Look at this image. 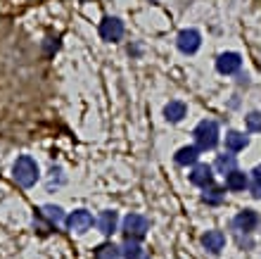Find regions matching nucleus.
<instances>
[{"label":"nucleus","mask_w":261,"mask_h":259,"mask_svg":"<svg viewBox=\"0 0 261 259\" xmlns=\"http://www.w3.org/2000/svg\"><path fill=\"white\" fill-rule=\"evenodd\" d=\"M12 178H14V183L21 185V188L36 185V181L41 178V171H38V164H36L34 157H29V155L17 157V162L12 164Z\"/></svg>","instance_id":"obj_1"},{"label":"nucleus","mask_w":261,"mask_h":259,"mask_svg":"<svg viewBox=\"0 0 261 259\" xmlns=\"http://www.w3.org/2000/svg\"><path fill=\"white\" fill-rule=\"evenodd\" d=\"M195 143H197L199 150H212L219 143V124L212 122V119H204L195 126Z\"/></svg>","instance_id":"obj_2"},{"label":"nucleus","mask_w":261,"mask_h":259,"mask_svg":"<svg viewBox=\"0 0 261 259\" xmlns=\"http://www.w3.org/2000/svg\"><path fill=\"white\" fill-rule=\"evenodd\" d=\"M121 231H124L126 238L130 240H140L147 236V231H150V221L143 217V214H128V217L124 219V224H121Z\"/></svg>","instance_id":"obj_3"},{"label":"nucleus","mask_w":261,"mask_h":259,"mask_svg":"<svg viewBox=\"0 0 261 259\" xmlns=\"http://www.w3.org/2000/svg\"><path fill=\"white\" fill-rule=\"evenodd\" d=\"M176 45H178L180 53L193 55V53H197L199 45H202V36H199L197 29H183L178 34V38H176Z\"/></svg>","instance_id":"obj_4"},{"label":"nucleus","mask_w":261,"mask_h":259,"mask_svg":"<svg viewBox=\"0 0 261 259\" xmlns=\"http://www.w3.org/2000/svg\"><path fill=\"white\" fill-rule=\"evenodd\" d=\"M67 228L69 231H74V233H86L93 226V214H90L88 209H76V211H71L67 217Z\"/></svg>","instance_id":"obj_5"},{"label":"nucleus","mask_w":261,"mask_h":259,"mask_svg":"<svg viewBox=\"0 0 261 259\" xmlns=\"http://www.w3.org/2000/svg\"><path fill=\"white\" fill-rule=\"evenodd\" d=\"M100 36H102V41H121V36H124V21L117 19V17H105L102 24H100Z\"/></svg>","instance_id":"obj_6"},{"label":"nucleus","mask_w":261,"mask_h":259,"mask_svg":"<svg viewBox=\"0 0 261 259\" xmlns=\"http://www.w3.org/2000/svg\"><path fill=\"white\" fill-rule=\"evenodd\" d=\"M240 64H242V60L238 53H223L216 60V69H219L221 74H235L240 69Z\"/></svg>","instance_id":"obj_7"},{"label":"nucleus","mask_w":261,"mask_h":259,"mask_svg":"<svg viewBox=\"0 0 261 259\" xmlns=\"http://www.w3.org/2000/svg\"><path fill=\"white\" fill-rule=\"evenodd\" d=\"M119 226V214L112 209H105L100 217H97V228H100V233H105V236H112V233L117 231Z\"/></svg>","instance_id":"obj_8"},{"label":"nucleus","mask_w":261,"mask_h":259,"mask_svg":"<svg viewBox=\"0 0 261 259\" xmlns=\"http://www.w3.org/2000/svg\"><path fill=\"white\" fill-rule=\"evenodd\" d=\"M121 257H124V259H150V252H147V250H145L138 240L126 238L124 247H121Z\"/></svg>","instance_id":"obj_9"},{"label":"nucleus","mask_w":261,"mask_h":259,"mask_svg":"<svg viewBox=\"0 0 261 259\" xmlns=\"http://www.w3.org/2000/svg\"><path fill=\"white\" fill-rule=\"evenodd\" d=\"M235 226H238L240 231H245V233L254 231L256 226H259V214H256V211H252V209L240 211V214L235 217Z\"/></svg>","instance_id":"obj_10"},{"label":"nucleus","mask_w":261,"mask_h":259,"mask_svg":"<svg viewBox=\"0 0 261 259\" xmlns=\"http://www.w3.org/2000/svg\"><path fill=\"white\" fill-rule=\"evenodd\" d=\"M202 245L209 250V252H221L223 245H226V236L221 231H206L202 236Z\"/></svg>","instance_id":"obj_11"},{"label":"nucleus","mask_w":261,"mask_h":259,"mask_svg":"<svg viewBox=\"0 0 261 259\" xmlns=\"http://www.w3.org/2000/svg\"><path fill=\"white\" fill-rule=\"evenodd\" d=\"M212 167L209 164H197L193 169V174H190V181H193L195 185H202V188H206V185H212Z\"/></svg>","instance_id":"obj_12"},{"label":"nucleus","mask_w":261,"mask_h":259,"mask_svg":"<svg viewBox=\"0 0 261 259\" xmlns=\"http://www.w3.org/2000/svg\"><path fill=\"white\" fill-rule=\"evenodd\" d=\"M186 112H188V107H186V103H180V100H171V103L164 107L166 122H171V124L180 122V119L186 116Z\"/></svg>","instance_id":"obj_13"},{"label":"nucleus","mask_w":261,"mask_h":259,"mask_svg":"<svg viewBox=\"0 0 261 259\" xmlns=\"http://www.w3.org/2000/svg\"><path fill=\"white\" fill-rule=\"evenodd\" d=\"M38 211H41L43 217L48 219V221L55 226V228L62 224V221H67V217H64V211H62V207H57V205H43Z\"/></svg>","instance_id":"obj_14"},{"label":"nucleus","mask_w":261,"mask_h":259,"mask_svg":"<svg viewBox=\"0 0 261 259\" xmlns=\"http://www.w3.org/2000/svg\"><path fill=\"white\" fill-rule=\"evenodd\" d=\"M226 188L228 191H245V188H247V174H242V171H238V169L228 171Z\"/></svg>","instance_id":"obj_15"},{"label":"nucleus","mask_w":261,"mask_h":259,"mask_svg":"<svg viewBox=\"0 0 261 259\" xmlns=\"http://www.w3.org/2000/svg\"><path fill=\"white\" fill-rule=\"evenodd\" d=\"M199 157V148L197 145H188V148H180L178 152H176V164H180V167H188V164H195Z\"/></svg>","instance_id":"obj_16"},{"label":"nucleus","mask_w":261,"mask_h":259,"mask_svg":"<svg viewBox=\"0 0 261 259\" xmlns=\"http://www.w3.org/2000/svg\"><path fill=\"white\" fill-rule=\"evenodd\" d=\"M247 136H242V133H238V131H230L226 136V148L230 152H240V150H245L247 148Z\"/></svg>","instance_id":"obj_17"},{"label":"nucleus","mask_w":261,"mask_h":259,"mask_svg":"<svg viewBox=\"0 0 261 259\" xmlns=\"http://www.w3.org/2000/svg\"><path fill=\"white\" fill-rule=\"evenodd\" d=\"M119 257H121V247L112 245V243L95 247V259H119Z\"/></svg>","instance_id":"obj_18"},{"label":"nucleus","mask_w":261,"mask_h":259,"mask_svg":"<svg viewBox=\"0 0 261 259\" xmlns=\"http://www.w3.org/2000/svg\"><path fill=\"white\" fill-rule=\"evenodd\" d=\"M34 228H36L38 233H43V236H48L50 231H55V226L50 224L48 219L43 217V214H41L38 209H36V214H34Z\"/></svg>","instance_id":"obj_19"},{"label":"nucleus","mask_w":261,"mask_h":259,"mask_svg":"<svg viewBox=\"0 0 261 259\" xmlns=\"http://www.w3.org/2000/svg\"><path fill=\"white\" fill-rule=\"evenodd\" d=\"M202 200H204L206 205H221L223 202V191L221 188H209V191H204Z\"/></svg>","instance_id":"obj_20"},{"label":"nucleus","mask_w":261,"mask_h":259,"mask_svg":"<svg viewBox=\"0 0 261 259\" xmlns=\"http://www.w3.org/2000/svg\"><path fill=\"white\" fill-rule=\"evenodd\" d=\"M216 169H221L223 174L233 171L235 169V157L233 155H219V159H216Z\"/></svg>","instance_id":"obj_21"},{"label":"nucleus","mask_w":261,"mask_h":259,"mask_svg":"<svg viewBox=\"0 0 261 259\" xmlns=\"http://www.w3.org/2000/svg\"><path fill=\"white\" fill-rule=\"evenodd\" d=\"M245 122H247L249 131H261V112H249Z\"/></svg>","instance_id":"obj_22"},{"label":"nucleus","mask_w":261,"mask_h":259,"mask_svg":"<svg viewBox=\"0 0 261 259\" xmlns=\"http://www.w3.org/2000/svg\"><path fill=\"white\" fill-rule=\"evenodd\" d=\"M252 195L261 200V181H254V185H252Z\"/></svg>","instance_id":"obj_23"},{"label":"nucleus","mask_w":261,"mask_h":259,"mask_svg":"<svg viewBox=\"0 0 261 259\" xmlns=\"http://www.w3.org/2000/svg\"><path fill=\"white\" fill-rule=\"evenodd\" d=\"M252 174H254V181H261V164H259V167H256L254 171H252Z\"/></svg>","instance_id":"obj_24"}]
</instances>
